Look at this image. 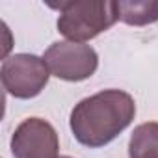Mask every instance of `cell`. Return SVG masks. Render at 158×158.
I'll return each instance as SVG.
<instances>
[{"mask_svg": "<svg viewBox=\"0 0 158 158\" xmlns=\"http://www.w3.org/2000/svg\"><path fill=\"white\" fill-rule=\"evenodd\" d=\"M130 158H158V121L141 123L128 139Z\"/></svg>", "mask_w": 158, "mask_h": 158, "instance_id": "52a82bcc", "label": "cell"}, {"mask_svg": "<svg viewBox=\"0 0 158 158\" xmlns=\"http://www.w3.org/2000/svg\"><path fill=\"white\" fill-rule=\"evenodd\" d=\"M60 158H71V156H60Z\"/></svg>", "mask_w": 158, "mask_h": 158, "instance_id": "ba28073f", "label": "cell"}, {"mask_svg": "<svg viewBox=\"0 0 158 158\" xmlns=\"http://www.w3.org/2000/svg\"><path fill=\"white\" fill-rule=\"evenodd\" d=\"M0 78L6 93L15 99H34L48 84L50 71L43 58L35 54H13L2 61Z\"/></svg>", "mask_w": 158, "mask_h": 158, "instance_id": "3957f363", "label": "cell"}, {"mask_svg": "<svg viewBox=\"0 0 158 158\" xmlns=\"http://www.w3.org/2000/svg\"><path fill=\"white\" fill-rule=\"evenodd\" d=\"M43 60L52 76L65 82H82L91 78L99 67V54L91 45L74 41H56L52 43Z\"/></svg>", "mask_w": 158, "mask_h": 158, "instance_id": "277c9868", "label": "cell"}, {"mask_svg": "<svg viewBox=\"0 0 158 158\" xmlns=\"http://www.w3.org/2000/svg\"><path fill=\"white\" fill-rule=\"evenodd\" d=\"M50 8L60 11L58 32L74 43H86L119 21L117 2L112 0H71L50 4Z\"/></svg>", "mask_w": 158, "mask_h": 158, "instance_id": "7a4b0ae2", "label": "cell"}, {"mask_svg": "<svg viewBox=\"0 0 158 158\" xmlns=\"http://www.w3.org/2000/svg\"><path fill=\"white\" fill-rule=\"evenodd\" d=\"M136 115L134 97L123 89H102L74 104L69 127L78 143L99 149L114 141Z\"/></svg>", "mask_w": 158, "mask_h": 158, "instance_id": "6da1fadb", "label": "cell"}, {"mask_svg": "<svg viewBox=\"0 0 158 158\" xmlns=\"http://www.w3.org/2000/svg\"><path fill=\"white\" fill-rule=\"evenodd\" d=\"M10 147L13 158H60L58 132L41 117L24 119L15 128Z\"/></svg>", "mask_w": 158, "mask_h": 158, "instance_id": "5b68a950", "label": "cell"}, {"mask_svg": "<svg viewBox=\"0 0 158 158\" xmlns=\"http://www.w3.org/2000/svg\"><path fill=\"white\" fill-rule=\"evenodd\" d=\"M117 13L125 24L147 26L158 21V0H121Z\"/></svg>", "mask_w": 158, "mask_h": 158, "instance_id": "8992f818", "label": "cell"}]
</instances>
